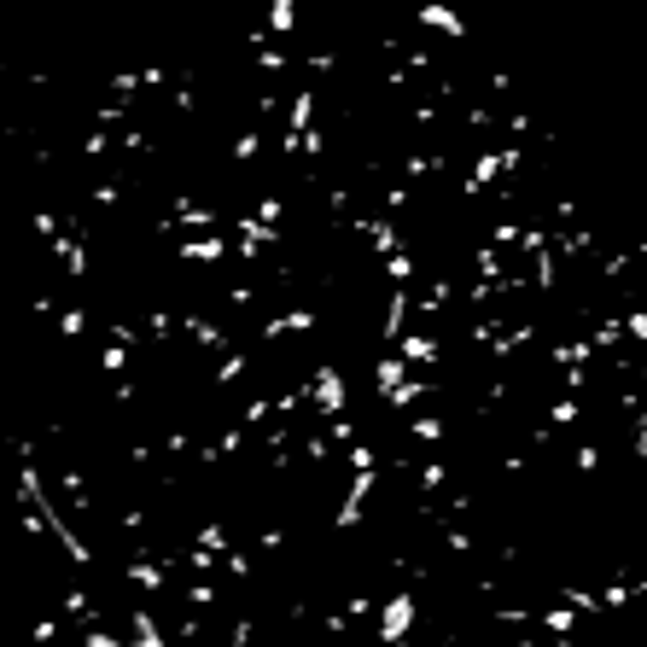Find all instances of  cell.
I'll return each mask as SVG.
<instances>
[{"instance_id":"1","label":"cell","mask_w":647,"mask_h":647,"mask_svg":"<svg viewBox=\"0 0 647 647\" xmlns=\"http://www.w3.org/2000/svg\"><path fill=\"white\" fill-rule=\"evenodd\" d=\"M274 0L94 117L47 461L94 647H613L647 618V274L496 82Z\"/></svg>"}]
</instances>
